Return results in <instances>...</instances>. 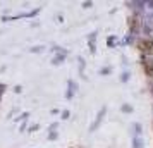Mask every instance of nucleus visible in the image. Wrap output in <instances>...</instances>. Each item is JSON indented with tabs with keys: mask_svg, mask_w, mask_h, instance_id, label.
Masks as SVG:
<instances>
[{
	"mask_svg": "<svg viewBox=\"0 0 153 148\" xmlns=\"http://www.w3.org/2000/svg\"><path fill=\"white\" fill-rule=\"evenodd\" d=\"M103 114H105V107L100 110V114H98V117H97V122L91 126V131H95V127H98V124H100V122H102V119H103Z\"/></svg>",
	"mask_w": 153,
	"mask_h": 148,
	"instance_id": "obj_1",
	"label": "nucleus"
},
{
	"mask_svg": "<svg viewBox=\"0 0 153 148\" xmlns=\"http://www.w3.org/2000/svg\"><path fill=\"white\" fill-rule=\"evenodd\" d=\"M132 143H134V145H132L134 148H145V145H143V140H141V136H136V138L132 140Z\"/></svg>",
	"mask_w": 153,
	"mask_h": 148,
	"instance_id": "obj_2",
	"label": "nucleus"
},
{
	"mask_svg": "<svg viewBox=\"0 0 153 148\" xmlns=\"http://www.w3.org/2000/svg\"><path fill=\"white\" fill-rule=\"evenodd\" d=\"M132 127H134V133H136V136H141V124H139V122H136Z\"/></svg>",
	"mask_w": 153,
	"mask_h": 148,
	"instance_id": "obj_3",
	"label": "nucleus"
},
{
	"mask_svg": "<svg viewBox=\"0 0 153 148\" xmlns=\"http://www.w3.org/2000/svg\"><path fill=\"white\" fill-rule=\"evenodd\" d=\"M127 79H129V72H124V74H122V76H120V81H127Z\"/></svg>",
	"mask_w": 153,
	"mask_h": 148,
	"instance_id": "obj_4",
	"label": "nucleus"
},
{
	"mask_svg": "<svg viewBox=\"0 0 153 148\" xmlns=\"http://www.w3.org/2000/svg\"><path fill=\"white\" fill-rule=\"evenodd\" d=\"M122 110H124V112H131V107H127V105H124V107H122Z\"/></svg>",
	"mask_w": 153,
	"mask_h": 148,
	"instance_id": "obj_5",
	"label": "nucleus"
},
{
	"mask_svg": "<svg viewBox=\"0 0 153 148\" xmlns=\"http://www.w3.org/2000/svg\"><path fill=\"white\" fill-rule=\"evenodd\" d=\"M100 72H102V74H107V72H110V67H108V69L105 67V69H102V71H100Z\"/></svg>",
	"mask_w": 153,
	"mask_h": 148,
	"instance_id": "obj_6",
	"label": "nucleus"
}]
</instances>
